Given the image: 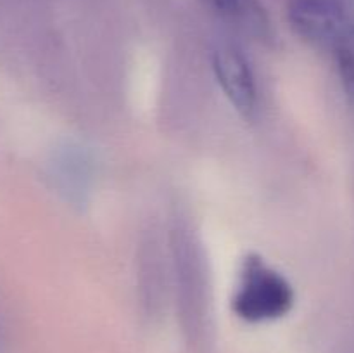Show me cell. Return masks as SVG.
I'll list each match as a JSON object with an SVG mask.
<instances>
[{"instance_id": "5b68a950", "label": "cell", "mask_w": 354, "mask_h": 353, "mask_svg": "<svg viewBox=\"0 0 354 353\" xmlns=\"http://www.w3.org/2000/svg\"><path fill=\"white\" fill-rule=\"evenodd\" d=\"M0 352H2V329H0Z\"/></svg>"}, {"instance_id": "6da1fadb", "label": "cell", "mask_w": 354, "mask_h": 353, "mask_svg": "<svg viewBox=\"0 0 354 353\" xmlns=\"http://www.w3.org/2000/svg\"><path fill=\"white\" fill-rule=\"evenodd\" d=\"M294 305V289L289 280L259 256L244 260L241 279L232 298V310L251 324L282 318Z\"/></svg>"}, {"instance_id": "3957f363", "label": "cell", "mask_w": 354, "mask_h": 353, "mask_svg": "<svg viewBox=\"0 0 354 353\" xmlns=\"http://www.w3.org/2000/svg\"><path fill=\"white\" fill-rule=\"evenodd\" d=\"M213 71L228 102L244 118L258 109V87L251 64L239 48L220 45L213 54Z\"/></svg>"}, {"instance_id": "277c9868", "label": "cell", "mask_w": 354, "mask_h": 353, "mask_svg": "<svg viewBox=\"0 0 354 353\" xmlns=\"http://www.w3.org/2000/svg\"><path fill=\"white\" fill-rule=\"evenodd\" d=\"M211 12L241 33L254 40L273 38V26L265 6L259 0H201Z\"/></svg>"}, {"instance_id": "7a4b0ae2", "label": "cell", "mask_w": 354, "mask_h": 353, "mask_svg": "<svg viewBox=\"0 0 354 353\" xmlns=\"http://www.w3.org/2000/svg\"><path fill=\"white\" fill-rule=\"evenodd\" d=\"M287 19L301 38L325 47L344 44L354 33L346 0H289Z\"/></svg>"}]
</instances>
